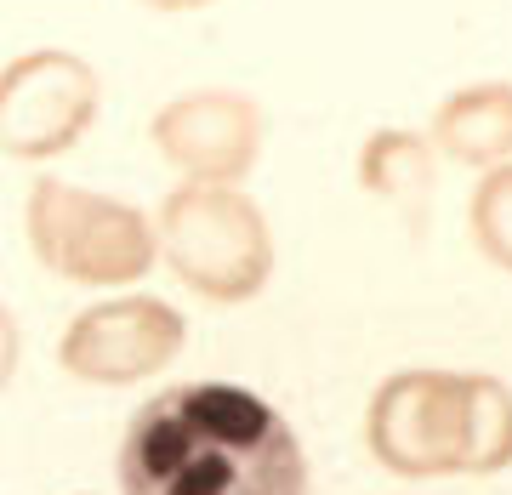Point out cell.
I'll list each match as a JSON object with an SVG mask.
<instances>
[{
	"instance_id": "9c48e42d",
	"label": "cell",
	"mask_w": 512,
	"mask_h": 495,
	"mask_svg": "<svg viewBox=\"0 0 512 495\" xmlns=\"http://www.w3.org/2000/svg\"><path fill=\"white\" fill-rule=\"evenodd\" d=\"M433 183H439V154L427 143V131L376 126L365 137V148H359V188L370 200H382L399 217L421 222V211L433 200Z\"/></svg>"
},
{
	"instance_id": "277c9868",
	"label": "cell",
	"mask_w": 512,
	"mask_h": 495,
	"mask_svg": "<svg viewBox=\"0 0 512 495\" xmlns=\"http://www.w3.org/2000/svg\"><path fill=\"white\" fill-rule=\"evenodd\" d=\"M23 234L46 274L69 279V285H92V291L137 285L160 262V239H154L148 211L114 200V194H97V188H80L69 177H35L29 200H23Z\"/></svg>"
},
{
	"instance_id": "30bf717a",
	"label": "cell",
	"mask_w": 512,
	"mask_h": 495,
	"mask_svg": "<svg viewBox=\"0 0 512 495\" xmlns=\"http://www.w3.org/2000/svg\"><path fill=\"white\" fill-rule=\"evenodd\" d=\"M467 234H473V251L490 262V268L512 274V160L490 165V171L473 183Z\"/></svg>"
},
{
	"instance_id": "52a82bcc",
	"label": "cell",
	"mask_w": 512,
	"mask_h": 495,
	"mask_svg": "<svg viewBox=\"0 0 512 495\" xmlns=\"http://www.w3.org/2000/svg\"><path fill=\"white\" fill-rule=\"evenodd\" d=\"M188 342V319L165 296H109L80 308L57 336V365L74 382L92 387H126L143 376H160Z\"/></svg>"
},
{
	"instance_id": "8fae6325",
	"label": "cell",
	"mask_w": 512,
	"mask_h": 495,
	"mask_svg": "<svg viewBox=\"0 0 512 495\" xmlns=\"http://www.w3.org/2000/svg\"><path fill=\"white\" fill-rule=\"evenodd\" d=\"M18 365H23V330H18V319H12V308L0 302V393L12 387Z\"/></svg>"
},
{
	"instance_id": "8992f818",
	"label": "cell",
	"mask_w": 512,
	"mask_h": 495,
	"mask_svg": "<svg viewBox=\"0 0 512 495\" xmlns=\"http://www.w3.org/2000/svg\"><path fill=\"white\" fill-rule=\"evenodd\" d=\"M148 143L183 183H245L268 148V109L239 86H194L154 109Z\"/></svg>"
},
{
	"instance_id": "3957f363",
	"label": "cell",
	"mask_w": 512,
	"mask_h": 495,
	"mask_svg": "<svg viewBox=\"0 0 512 495\" xmlns=\"http://www.w3.org/2000/svg\"><path fill=\"white\" fill-rule=\"evenodd\" d=\"M160 262L205 302H251L274 279L268 211L239 183H177L154 211Z\"/></svg>"
},
{
	"instance_id": "6da1fadb",
	"label": "cell",
	"mask_w": 512,
	"mask_h": 495,
	"mask_svg": "<svg viewBox=\"0 0 512 495\" xmlns=\"http://www.w3.org/2000/svg\"><path fill=\"white\" fill-rule=\"evenodd\" d=\"M120 495H308L296 427L239 382L165 387L131 416Z\"/></svg>"
},
{
	"instance_id": "ba28073f",
	"label": "cell",
	"mask_w": 512,
	"mask_h": 495,
	"mask_svg": "<svg viewBox=\"0 0 512 495\" xmlns=\"http://www.w3.org/2000/svg\"><path fill=\"white\" fill-rule=\"evenodd\" d=\"M427 143H433L439 160L473 165V171L512 160V80L456 86L427 120Z\"/></svg>"
},
{
	"instance_id": "7a4b0ae2",
	"label": "cell",
	"mask_w": 512,
	"mask_h": 495,
	"mask_svg": "<svg viewBox=\"0 0 512 495\" xmlns=\"http://www.w3.org/2000/svg\"><path fill=\"white\" fill-rule=\"evenodd\" d=\"M365 444L393 478H484L512 467V387L478 370L416 365L370 393Z\"/></svg>"
},
{
	"instance_id": "5b68a950",
	"label": "cell",
	"mask_w": 512,
	"mask_h": 495,
	"mask_svg": "<svg viewBox=\"0 0 512 495\" xmlns=\"http://www.w3.org/2000/svg\"><path fill=\"white\" fill-rule=\"evenodd\" d=\"M103 109V74L80 52L35 46L0 69V154L57 160L69 154Z\"/></svg>"
},
{
	"instance_id": "7c38bea8",
	"label": "cell",
	"mask_w": 512,
	"mask_h": 495,
	"mask_svg": "<svg viewBox=\"0 0 512 495\" xmlns=\"http://www.w3.org/2000/svg\"><path fill=\"white\" fill-rule=\"evenodd\" d=\"M148 12H200V6H217V0H143Z\"/></svg>"
}]
</instances>
